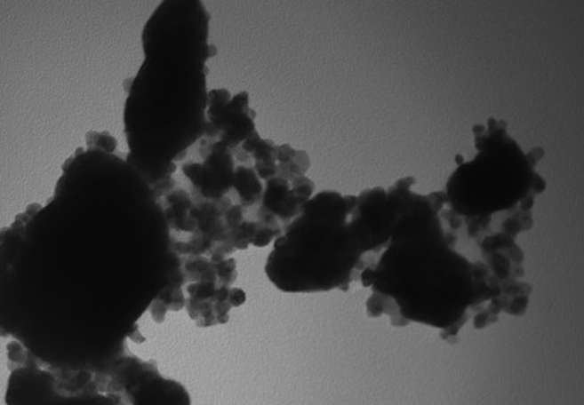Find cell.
I'll use <instances>...</instances> for the list:
<instances>
[{
    "mask_svg": "<svg viewBox=\"0 0 584 405\" xmlns=\"http://www.w3.org/2000/svg\"><path fill=\"white\" fill-rule=\"evenodd\" d=\"M276 147L272 140L262 139L257 131L241 145V150L255 159L253 169L262 180L268 181L278 176Z\"/></svg>",
    "mask_w": 584,
    "mask_h": 405,
    "instance_id": "obj_7",
    "label": "cell"
},
{
    "mask_svg": "<svg viewBox=\"0 0 584 405\" xmlns=\"http://www.w3.org/2000/svg\"><path fill=\"white\" fill-rule=\"evenodd\" d=\"M167 208L164 210L168 225L173 230L194 232L197 230V222L192 217L194 202L185 191H175L166 197Z\"/></svg>",
    "mask_w": 584,
    "mask_h": 405,
    "instance_id": "obj_8",
    "label": "cell"
},
{
    "mask_svg": "<svg viewBox=\"0 0 584 405\" xmlns=\"http://www.w3.org/2000/svg\"><path fill=\"white\" fill-rule=\"evenodd\" d=\"M183 272L186 282H218L213 263L204 256H189L185 261Z\"/></svg>",
    "mask_w": 584,
    "mask_h": 405,
    "instance_id": "obj_11",
    "label": "cell"
},
{
    "mask_svg": "<svg viewBox=\"0 0 584 405\" xmlns=\"http://www.w3.org/2000/svg\"><path fill=\"white\" fill-rule=\"evenodd\" d=\"M156 298L160 299L166 306L168 311H180L184 309L186 304L181 285L177 284H169L167 287H164Z\"/></svg>",
    "mask_w": 584,
    "mask_h": 405,
    "instance_id": "obj_12",
    "label": "cell"
},
{
    "mask_svg": "<svg viewBox=\"0 0 584 405\" xmlns=\"http://www.w3.org/2000/svg\"><path fill=\"white\" fill-rule=\"evenodd\" d=\"M278 176L286 180H293L296 177L306 176L311 167L310 157L306 151L296 150L290 145L276 147Z\"/></svg>",
    "mask_w": 584,
    "mask_h": 405,
    "instance_id": "obj_9",
    "label": "cell"
},
{
    "mask_svg": "<svg viewBox=\"0 0 584 405\" xmlns=\"http://www.w3.org/2000/svg\"><path fill=\"white\" fill-rule=\"evenodd\" d=\"M315 193V183L307 176L286 180L283 177L266 181L260 208L273 214L283 226L298 217Z\"/></svg>",
    "mask_w": 584,
    "mask_h": 405,
    "instance_id": "obj_6",
    "label": "cell"
},
{
    "mask_svg": "<svg viewBox=\"0 0 584 405\" xmlns=\"http://www.w3.org/2000/svg\"><path fill=\"white\" fill-rule=\"evenodd\" d=\"M206 116L203 137L222 143L232 154L256 131V113L249 107L247 91L234 97L227 90L207 92Z\"/></svg>",
    "mask_w": 584,
    "mask_h": 405,
    "instance_id": "obj_4",
    "label": "cell"
},
{
    "mask_svg": "<svg viewBox=\"0 0 584 405\" xmlns=\"http://www.w3.org/2000/svg\"><path fill=\"white\" fill-rule=\"evenodd\" d=\"M167 311L168 309L166 306H164V304L160 301V299L156 298L155 301L152 302L150 306V314L156 323L164 322V318H166Z\"/></svg>",
    "mask_w": 584,
    "mask_h": 405,
    "instance_id": "obj_15",
    "label": "cell"
},
{
    "mask_svg": "<svg viewBox=\"0 0 584 405\" xmlns=\"http://www.w3.org/2000/svg\"><path fill=\"white\" fill-rule=\"evenodd\" d=\"M234 188L238 194L240 205L243 208H252L261 201L264 187L260 183L255 169L238 166L235 171Z\"/></svg>",
    "mask_w": 584,
    "mask_h": 405,
    "instance_id": "obj_10",
    "label": "cell"
},
{
    "mask_svg": "<svg viewBox=\"0 0 584 405\" xmlns=\"http://www.w3.org/2000/svg\"><path fill=\"white\" fill-rule=\"evenodd\" d=\"M446 197L410 192L402 200L387 248L361 273L363 286L373 290L366 304L370 318L388 314L395 327L429 324L445 331L444 339L467 322L468 307L476 306L474 266L452 250L456 235L440 225Z\"/></svg>",
    "mask_w": 584,
    "mask_h": 405,
    "instance_id": "obj_1",
    "label": "cell"
},
{
    "mask_svg": "<svg viewBox=\"0 0 584 405\" xmlns=\"http://www.w3.org/2000/svg\"><path fill=\"white\" fill-rule=\"evenodd\" d=\"M228 299H230L232 306H241L245 302V293L243 290L238 289V287H234V289H231L230 290V298H228Z\"/></svg>",
    "mask_w": 584,
    "mask_h": 405,
    "instance_id": "obj_16",
    "label": "cell"
},
{
    "mask_svg": "<svg viewBox=\"0 0 584 405\" xmlns=\"http://www.w3.org/2000/svg\"><path fill=\"white\" fill-rule=\"evenodd\" d=\"M356 196L321 192L306 202L274 243L266 274L285 293L349 290L361 280L365 256L350 226Z\"/></svg>",
    "mask_w": 584,
    "mask_h": 405,
    "instance_id": "obj_2",
    "label": "cell"
},
{
    "mask_svg": "<svg viewBox=\"0 0 584 405\" xmlns=\"http://www.w3.org/2000/svg\"><path fill=\"white\" fill-rule=\"evenodd\" d=\"M488 133H476L480 155L460 166L447 184V202L452 212L467 218L468 234L477 238L488 229L492 214L520 204L531 210L545 181L535 172L541 155H526L501 123L491 120Z\"/></svg>",
    "mask_w": 584,
    "mask_h": 405,
    "instance_id": "obj_3",
    "label": "cell"
},
{
    "mask_svg": "<svg viewBox=\"0 0 584 405\" xmlns=\"http://www.w3.org/2000/svg\"><path fill=\"white\" fill-rule=\"evenodd\" d=\"M219 285L218 282H195L193 284H189L186 290H188L189 298L200 299V301H205V299L213 298L215 297V294L218 292Z\"/></svg>",
    "mask_w": 584,
    "mask_h": 405,
    "instance_id": "obj_13",
    "label": "cell"
},
{
    "mask_svg": "<svg viewBox=\"0 0 584 405\" xmlns=\"http://www.w3.org/2000/svg\"><path fill=\"white\" fill-rule=\"evenodd\" d=\"M200 155L204 162L183 166V172L192 183L194 191L204 200H219L226 196L234 188V154L219 141L203 139Z\"/></svg>",
    "mask_w": 584,
    "mask_h": 405,
    "instance_id": "obj_5",
    "label": "cell"
},
{
    "mask_svg": "<svg viewBox=\"0 0 584 405\" xmlns=\"http://www.w3.org/2000/svg\"><path fill=\"white\" fill-rule=\"evenodd\" d=\"M215 272H217L218 282L220 285L230 286L234 284L238 277L236 273V264L234 258H224L213 263Z\"/></svg>",
    "mask_w": 584,
    "mask_h": 405,
    "instance_id": "obj_14",
    "label": "cell"
}]
</instances>
